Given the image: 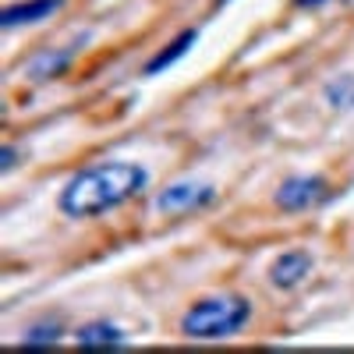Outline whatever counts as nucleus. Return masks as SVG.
Returning <instances> with one entry per match:
<instances>
[{
	"label": "nucleus",
	"mask_w": 354,
	"mask_h": 354,
	"mask_svg": "<svg viewBox=\"0 0 354 354\" xmlns=\"http://www.w3.org/2000/svg\"><path fill=\"white\" fill-rule=\"evenodd\" d=\"M145 185L149 174L138 163H96L88 170H78L61 192V209L68 216H100L106 209H117L128 198H135Z\"/></svg>",
	"instance_id": "1"
},
{
	"label": "nucleus",
	"mask_w": 354,
	"mask_h": 354,
	"mask_svg": "<svg viewBox=\"0 0 354 354\" xmlns=\"http://www.w3.org/2000/svg\"><path fill=\"white\" fill-rule=\"evenodd\" d=\"M252 319V305L238 294L227 298H205L195 301L185 319H181V333L188 340H227L234 333H241V326Z\"/></svg>",
	"instance_id": "2"
},
{
	"label": "nucleus",
	"mask_w": 354,
	"mask_h": 354,
	"mask_svg": "<svg viewBox=\"0 0 354 354\" xmlns=\"http://www.w3.org/2000/svg\"><path fill=\"white\" fill-rule=\"evenodd\" d=\"M322 198H330V185L322 177H290L277 188V205L280 209H308V205H319Z\"/></svg>",
	"instance_id": "3"
},
{
	"label": "nucleus",
	"mask_w": 354,
	"mask_h": 354,
	"mask_svg": "<svg viewBox=\"0 0 354 354\" xmlns=\"http://www.w3.org/2000/svg\"><path fill=\"white\" fill-rule=\"evenodd\" d=\"M213 188L209 185H198V181H181V185H170L167 192H160L156 198V209L160 213H170V216H181V213H192L198 205L213 202Z\"/></svg>",
	"instance_id": "4"
},
{
	"label": "nucleus",
	"mask_w": 354,
	"mask_h": 354,
	"mask_svg": "<svg viewBox=\"0 0 354 354\" xmlns=\"http://www.w3.org/2000/svg\"><path fill=\"white\" fill-rule=\"evenodd\" d=\"M64 0H18V4H8L0 11V25L4 28H18V25H36L46 21L53 11H61Z\"/></svg>",
	"instance_id": "5"
},
{
	"label": "nucleus",
	"mask_w": 354,
	"mask_h": 354,
	"mask_svg": "<svg viewBox=\"0 0 354 354\" xmlns=\"http://www.w3.org/2000/svg\"><path fill=\"white\" fill-rule=\"evenodd\" d=\"M312 273V255L308 252H283L273 266H270V280L277 287H294Z\"/></svg>",
	"instance_id": "6"
},
{
	"label": "nucleus",
	"mask_w": 354,
	"mask_h": 354,
	"mask_svg": "<svg viewBox=\"0 0 354 354\" xmlns=\"http://www.w3.org/2000/svg\"><path fill=\"white\" fill-rule=\"evenodd\" d=\"M75 344L78 347H117V344H124V333L113 326V322H88V326H82L75 333Z\"/></svg>",
	"instance_id": "7"
},
{
	"label": "nucleus",
	"mask_w": 354,
	"mask_h": 354,
	"mask_svg": "<svg viewBox=\"0 0 354 354\" xmlns=\"http://www.w3.org/2000/svg\"><path fill=\"white\" fill-rule=\"evenodd\" d=\"M195 36H198V32H195V28H185V32H181V36H177V39H174L170 46H163V53H156V57H153V61H149V64H145V75H160V71H163V68H170L174 61H181V57H185V53L192 50V43H195Z\"/></svg>",
	"instance_id": "8"
},
{
	"label": "nucleus",
	"mask_w": 354,
	"mask_h": 354,
	"mask_svg": "<svg viewBox=\"0 0 354 354\" xmlns=\"http://www.w3.org/2000/svg\"><path fill=\"white\" fill-rule=\"evenodd\" d=\"M326 100L337 110H354V75H340L326 85Z\"/></svg>",
	"instance_id": "9"
},
{
	"label": "nucleus",
	"mask_w": 354,
	"mask_h": 354,
	"mask_svg": "<svg viewBox=\"0 0 354 354\" xmlns=\"http://www.w3.org/2000/svg\"><path fill=\"white\" fill-rule=\"evenodd\" d=\"M68 61H71V50L68 53H61V57H57V53H43V57H36V61L32 64H28V75H32V78H53L57 71H64L68 68Z\"/></svg>",
	"instance_id": "10"
},
{
	"label": "nucleus",
	"mask_w": 354,
	"mask_h": 354,
	"mask_svg": "<svg viewBox=\"0 0 354 354\" xmlns=\"http://www.w3.org/2000/svg\"><path fill=\"white\" fill-rule=\"evenodd\" d=\"M61 340V322H39V326H32L25 337H21V344L25 347H39V344H57Z\"/></svg>",
	"instance_id": "11"
},
{
	"label": "nucleus",
	"mask_w": 354,
	"mask_h": 354,
	"mask_svg": "<svg viewBox=\"0 0 354 354\" xmlns=\"http://www.w3.org/2000/svg\"><path fill=\"white\" fill-rule=\"evenodd\" d=\"M0 167H4V170H11V167H15V149H11V145L4 149V163H0Z\"/></svg>",
	"instance_id": "12"
},
{
	"label": "nucleus",
	"mask_w": 354,
	"mask_h": 354,
	"mask_svg": "<svg viewBox=\"0 0 354 354\" xmlns=\"http://www.w3.org/2000/svg\"><path fill=\"white\" fill-rule=\"evenodd\" d=\"M298 8H319V4H326V0H294Z\"/></svg>",
	"instance_id": "13"
}]
</instances>
